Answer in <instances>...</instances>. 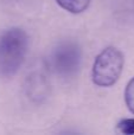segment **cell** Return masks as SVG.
Returning a JSON list of instances; mask_svg holds the SVG:
<instances>
[{
	"instance_id": "cell-3",
	"label": "cell",
	"mask_w": 134,
	"mask_h": 135,
	"mask_svg": "<svg viewBox=\"0 0 134 135\" xmlns=\"http://www.w3.org/2000/svg\"><path fill=\"white\" fill-rule=\"evenodd\" d=\"M81 51L74 43H64L55 50L52 55V65L58 74L70 76L80 66Z\"/></svg>"
},
{
	"instance_id": "cell-1",
	"label": "cell",
	"mask_w": 134,
	"mask_h": 135,
	"mask_svg": "<svg viewBox=\"0 0 134 135\" xmlns=\"http://www.w3.org/2000/svg\"><path fill=\"white\" fill-rule=\"evenodd\" d=\"M28 38L21 28L5 31L0 37V76L12 77L23 65L27 54Z\"/></svg>"
},
{
	"instance_id": "cell-2",
	"label": "cell",
	"mask_w": 134,
	"mask_h": 135,
	"mask_svg": "<svg viewBox=\"0 0 134 135\" xmlns=\"http://www.w3.org/2000/svg\"><path fill=\"white\" fill-rule=\"evenodd\" d=\"M125 64V57L119 49L106 47L96 57L93 65V82L99 86H111L118 82Z\"/></svg>"
},
{
	"instance_id": "cell-6",
	"label": "cell",
	"mask_w": 134,
	"mask_h": 135,
	"mask_svg": "<svg viewBox=\"0 0 134 135\" xmlns=\"http://www.w3.org/2000/svg\"><path fill=\"white\" fill-rule=\"evenodd\" d=\"M118 131L126 135H134V119H123L116 126Z\"/></svg>"
},
{
	"instance_id": "cell-5",
	"label": "cell",
	"mask_w": 134,
	"mask_h": 135,
	"mask_svg": "<svg viewBox=\"0 0 134 135\" xmlns=\"http://www.w3.org/2000/svg\"><path fill=\"white\" fill-rule=\"evenodd\" d=\"M125 101L130 112L134 115V77L128 82L125 91Z\"/></svg>"
},
{
	"instance_id": "cell-4",
	"label": "cell",
	"mask_w": 134,
	"mask_h": 135,
	"mask_svg": "<svg viewBox=\"0 0 134 135\" xmlns=\"http://www.w3.org/2000/svg\"><path fill=\"white\" fill-rule=\"evenodd\" d=\"M57 4L70 13H82L88 8L90 0H56Z\"/></svg>"
}]
</instances>
